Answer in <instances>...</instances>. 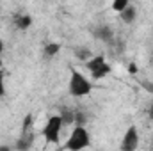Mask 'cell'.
Here are the masks:
<instances>
[{
  "instance_id": "obj_1",
  "label": "cell",
  "mask_w": 153,
  "mask_h": 151,
  "mask_svg": "<svg viewBox=\"0 0 153 151\" xmlns=\"http://www.w3.org/2000/svg\"><path fill=\"white\" fill-rule=\"evenodd\" d=\"M85 66H87V70L91 71V76H93L94 80H100V78L107 76L112 71V66L105 61L103 55H93L91 59L85 61Z\"/></svg>"
},
{
  "instance_id": "obj_2",
  "label": "cell",
  "mask_w": 153,
  "mask_h": 151,
  "mask_svg": "<svg viewBox=\"0 0 153 151\" xmlns=\"http://www.w3.org/2000/svg\"><path fill=\"white\" fill-rule=\"evenodd\" d=\"M91 89H93L91 82L82 75L80 71L73 70V71H71V76H70V93H71L75 98H82V96L89 94Z\"/></svg>"
},
{
  "instance_id": "obj_3",
  "label": "cell",
  "mask_w": 153,
  "mask_h": 151,
  "mask_svg": "<svg viewBox=\"0 0 153 151\" xmlns=\"http://www.w3.org/2000/svg\"><path fill=\"white\" fill-rule=\"evenodd\" d=\"M89 146V132L85 130L84 124H76L66 142V150H84Z\"/></svg>"
},
{
  "instance_id": "obj_4",
  "label": "cell",
  "mask_w": 153,
  "mask_h": 151,
  "mask_svg": "<svg viewBox=\"0 0 153 151\" xmlns=\"http://www.w3.org/2000/svg\"><path fill=\"white\" fill-rule=\"evenodd\" d=\"M62 119L61 115H52L45 128H43V137L48 141V142H59V135H61V130H62Z\"/></svg>"
},
{
  "instance_id": "obj_5",
  "label": "cell",
  "mask_w": 153,
  "mask_h": 151,
  "mask_svg": "<svg viewBox=\"0 0 153 151\" xmlns=\"http://www.w3.org/2000/svg\"><path fill=\"white\" fill-rule=\"evenodd\" d=\"M137 146H139V130H137V126H130L125 132V137H123V142H121V150L134 151Z\"/></svg>"
},
{
  "instance_id": "obj_6",
  "label": "cell",
  "mask_w": 153,
  "mask_h": 151,
  "mask_svg": "<svg viewBox=\"0 0 153 151\" xmlns=\"http://www.w3.org/2000/svg\"><path fill=\"white\" fill-rule=\"evenodd\" d=\"M94 38H96V39H102V41H107V43H112L114 34H112V29H111V27L102 25V27H98V29L94 30Z\"/></svg>"
},
{
  "instance_id": "obj_7",
  "label": "cell",
  "mask_w": 153,
  "mask_h": 151,
  "mask_svg": "<svg viewBox=\"0 0 153 151\" xmlns=\"http://www.w3.org/2000/svg\"><path fill=\"white\" fill-rule=\"evenodd\" d=\"M119 16H121V20H123L125 23H134L135 18H137V11H135L134 5H126V7L119 13Z\"/></svg>"
},
{
  "instance_id": "obj_8",
  "label": "cell",
  "mask_w": 153,
  "mask_h": 151,
  "mask_svg": "<svg viewBox=\"0 0 153 151\" xmlns=\"http://www.w3.org/2000/svg\"><path fill=\"white\" fill-rule=\"evenodd\" d=\"M59 115H61V119H62V124H64V126H68V124L75 123V110H71V109H68V107H62Z\"/></svg>"
},
{
  "instance_id": "obj_9",
  "label": "cell",
  "mask_w": 153,
  "mask_h": 151,
  "mask_svg": "<svg viewBox=\"0 0 153 151\" xmlns=\"http://www.w3.org/2000/svg\"><path fill=\"white\" fill-rule=\"evenodd\" d=\"M16 29H20V30H27L30 25H32V16L30 14H22V16H18L16 18Z\"/></svg>"
},
{
  "instance_id": "obj_10",
  "label": "cell",
  "mask_w": 153,
  "mask_h": 151,
  "mask_svg": "<svg viewBox=\"0 0 153 151\" xmlns=\"http://www.w3.org/2000/svg\"><path fill=\"white\" fill-rule=\"evenodd\" d=\"M59 50H61V44L59 43H48L45 46V55L46 57H53V55H57Z\"/></svg>"
},
{
  "instance_id": "obj_11",
  "label": "cell",
  "mask_w": 153,
  "mask_h": 151,
  "mask_svg": "<svg viewBox=\"0 0 153 151\" xmlns=\"http://www.w3.org/2000/svg\"><path fill=\"white\" fill-rule=\"evenodd\" d=\"M126 5H130V0H112V9L116 13H121Z\"/></svg>"
},
{
  "instance_id": "obj_12",
  "label": "cell",
  "mask_w": 153,
  "mask_h": 151,
  "mask_svg": "<svg viewBox=\"0 0 153 151\" xmlns=\"http://www.w3.org/2000/svg\"><path fill=\"white\" fill-rule=\"evenodd\" d=\"M75 55L78 57V59H82V61H87V59L93 57L91 52H89L87 48H75Z\"/></svg>"
},
{
  "instance_id": "obj_13",
  "label": "cell",
  "mask_w": 153,
  "mask_h": 151,
  "mask_svg": "<svg viewBox=\"0 0 153 151\" xmlns=\"http://www.w3.org/2000/svg\"><path fill=\"white\" fill-rule=\"evenodd\" d=\"M75 124H85V114L75 110Z\"/></svg>"
},
{
  "instance_id": "obj_14",
  "label": "cell",
  "mask_w": 153,
  "mask_h": 151,
  "mask_svg": "<svg viewBox=\"0 0 153 151\" xmlns=\"http://www.w3.org/2000/svg\"><path fill=\"white\" fill-rule=\"evenodd\" d=\"M5 94V85H4V76L0 73V96H4Z\"/></svg>"
},
{
  "instance_id": "obj_15",
  "label": "cell",
  "mask_w": 153,
  "mask_h": 151,
  "mask_svg": "<svg viewBox=\"0 0 153 151\" xmlns=\"http://www.w3.org/2000/svg\"><path fill=\"white\" fill-rule=\"evenodd\" d=\"M143 87H144V89H148V91H152V93H153V84H146V82H143Z\"/></svg>"
},
{
  "instance_id": "obj_16",
  "label": "cell",
  "mask_w": 153,
  "mask_h": 151,
  "mask_svg": "<svg viewBox=\"0 0 153 151\" xmlns=\"http://www.w3.org/2000/svg\"><path fill=\"white\" fill-rule=\"evenodd\" d=\"M128 71H130V73H137V66H135V64H130V66H128Z\"/></svg>"
},
{
  "instance_id": "obj_17",
  "label": "cell",
  "mask_w": 153,
  "mask_h": 151,
  "mask_svg": "<svg viewBox=\"0 0 153 151\" xmlns=\"http://www.w3.org/2000/svg\"><path fill=\"white\" fill-rule=\"evenodd\" d=\"M2 52H4V41L0 39V64H2Z\"/></svg>"
},
{
  "instance_id": "obj_18",
  "label": "cell",
  "mask_w": 153,
  "mask_h": 151,
  "mask_svg": "<svg viewBox=\"0 0 153 151\" xmlns=\"http://www.w3.org/2000/svg\"><path fill=\"white\" fill-rule=\"evenodd\" d=\"M148 117H150V119H153V103H152V107L148 109Z\"/></svg>"
}]
</instances>
